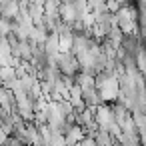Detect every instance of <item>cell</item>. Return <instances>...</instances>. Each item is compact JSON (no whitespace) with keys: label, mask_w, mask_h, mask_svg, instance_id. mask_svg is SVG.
I'll use <instances>...</instances> for the list:
<instances>
[{"label":"cell","mask_w":146,"mask_h":146,"mask_svg":"<svg viewBox=\"0 0 146 146\" xmlns=\"http://www.w3.org/2000/svg\"><path fill=\"white\" fill-rule=\"evenodd\" d=\"M8 32H10V24H8L6 20L0 18V36H4V34H8Z\"/></svg>","instance_id":"cell-1"}]
</instances>
